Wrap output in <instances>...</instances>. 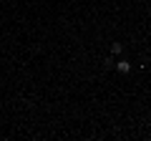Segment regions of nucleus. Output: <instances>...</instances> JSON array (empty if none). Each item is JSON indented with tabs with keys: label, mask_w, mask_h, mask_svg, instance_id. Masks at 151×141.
<instances>
[{
	"label": "nucleus",
	"mask_w": 151,
	"mask_h": 141,
	"mask_svg": "<svg viewBox=\"0 0 151 141\" xmlns=\"http://www.w3.org/2000/svg\"><path fill=\"white\" fill-rule=\"evenodd\" d=\"M113 65H116V70H121V73H129V70H131L129 60H119V63H113Z\"/></svg>",
	"instance_id": "f257e3e1"
},
{
	"label": "nucleus",
	"mask_w": 151,
	"mask_h": 141,
	"mask_svg": "<svg viewBox=\"0 0 151 141\" xmlns=\"http://www.w3.org/2000/svg\"><path fill=\"white\" fill-rule=\"evenodd\" d=\"M121 50H124V45H121L119 40H113V43H111V53H113V55H119Z\"/></svg>",
	"instance_id": "f03ea898"
}]
</instances>
